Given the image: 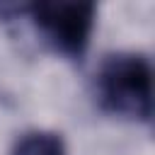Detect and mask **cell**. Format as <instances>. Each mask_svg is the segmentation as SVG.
I'll use <instances>...</instances> for the list:
<instances>
[{"label": "cell", "mask_w": 155, "mask_h": 155, "mask_svg": "<svg viewBox=\"0 0 155 155\" xmlns=\"http://www.w3.org/2000/svg\"><path fill=\"white\" fill-rule=\"evenodd\" d=\"M97 102L119 119L150 124L153 119V70L150 61L136 51H119L102 61L97 70Z\"/></svg>", "instance_id": "obj_1"}, {"label": "cell", "mask_w": 155, "mask_h": 155, "mask_svg": "<svg viewBox=\"0 0 155 155\" xmlns=\"http://www.w3.org/2000/svg\"><path fill=\"white\" fill-rule=\"evenodd\" d=\"M39 36L63 58L82 61L97 24V5L87 0H51L24 7Z\"/></svg>", "instance_id": "obj_2"}, {"label": "cell", "mask_w": 155, "mask_h": 155, "mask_svg": "<svg viewBox=\"0 0 155 155\" xmlns=\"http://www.w3.org/2000/svg\"><path fill=\"white\" fill-rule=\"evenodd\" d=\"M10 155H68V148L61 133L46 128H31L15 138Z\"/></svg>", "instance_id": "obj_3"}]
</instances>
